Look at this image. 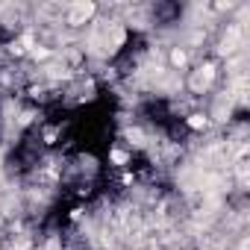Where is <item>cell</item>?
<instances>
[{
    "label": "cell",
    "mask_w": 250,
    "mask_h": 250,
    "mask_svg": "<svg viewBox=\"0 0 250 250\" xmlns=\"http://www.w3.org/2000/svg\"><path fill=\"white\" fill-rule=\"evenodd\" d=\"M91 15H94V6H91V3H77V6L68 9V24L80 27V24H85Z\"/></svg>",
    "instance_id": "1"
}]
</instances>
